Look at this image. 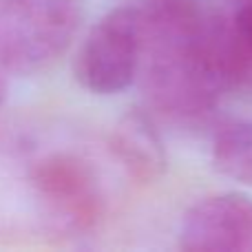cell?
Listing matches in <instances>:
<instances>
[{"instance_id":"obj_4","label":"cell","mask_w":252,"mask_h":252,"mask_svg":"<svg viewBox=\"0 0 252 252\" xmlns=\"http://www.w3.org/2000/svg\"><path fill=\"white\" fill-rule=\"evenodd\" d=\"M144 51L142 7H115L87 33L73 62L78 84L95 95H115L135 82Z\"/></svg>"},{"instance_id":"obj_9","label":"cell","mask_w":252,"mask_h":252,"mask_svg":"<svg viewBox=\"0 0 252 252\" xmlns=\"http://www.w3.org/2000/svg\"><path fill=\"white\" fill-rule=\"evenodd\" d=\"M7 93H9V87H7V82H4V78L0 75V106H2L4 100H7Z\"/></svg>"},{"instance_id":"obj_1","label":"cell","mask_w":252,"mask_h":252,"mask_svg":"<svg viewBox=\"0 0 252 252\" xmlns=\"http://www.w3.org/2000/svg\"><path fill=\"white\" fill-rule=\"evenodd\" d=\"M144 95L159 118L177 126H204L228 95H252V53L232 18L199 0H146Z\"/></svg>"},{"instance_id":"obj_8","label":"cell","mask_w":252,"mask_h":252,"mask_svg":"<svg viewBox=\"0 0 252 252\" xmlns=\"http://www.w3.org/2000/svg\"><path fill=\"white\" fill-rule=\"evenodd\" d=\"M232 27H235L237 35L241 38V42L252 53V0L246 2L241 9H237V13L232 16Z\"/></svg>"},{"instance_id":"obj_3","label":"cell","mask_w":252,"mask_h":252,"mask_svg":"<svg viewBox=\"0 0 252 252\" xmlns=\"http://www.w3.org/2000/svg\"><path fill=\"white\" fill-rule=\"evenodd\" d=\"M80 25V0H0V71L25 78L51 69Z\"/></svg>"},{"instance_id":"obj_7","label":"cell","mask_w":252,"mask_h":252,"mask_svg":"<svg viewBox=\"0 0 252 252\" xmlns=\"http://www.w3.org/2000/svg\"><path fill=\"white\" fill-rule=\"evenodd\" d=\"M213 164L221 175L252 186V120L230 122L215 133Z\"/></svg>"},{"instance_id":"obj_2","label":"cell","mask_w":252,"mask_h":252,"mask_svg":"<svg viewBox=\"0 0 252 252\" xmlns=\"http://www.w3.org/2000/svg\"><path fill=\"white\" fill-rule=\"evenodd\" d=\"M109 210L102 168L84 146L25 126L0 128V239L84 237Z\"/></svg>"},{"instance_id":"obj_6","label":"cell","mask_w":252,"mask_h":252,"mask_svg":"<svg viewBox=\"0 0 252 252\" xmlns=\"http://www.w3.org/2000/svg\"><path fill=\"white\" fill-rule=\"evenodd\" d=\"M106 153L135 184H155L166 173V146L159 128L144 111H128L106 137Z\"/></svg>"},{"instance_id":"obj_5","label":"cell","mask_w":252,"mask_h":252,"mask_svg":"<svg viewBox=\"0 0 252 252\" xmlns=\"http://www.w3.org/2000/svg\"><path fill=\"white\" fill-rule=\"evenodd\" d=\"M179 248L188 252H252V199L221 192L197 201L179 226Z\"/></svg>"}]
</instances>
